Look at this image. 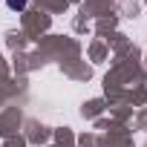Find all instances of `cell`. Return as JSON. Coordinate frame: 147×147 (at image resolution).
Segmentation results:
<instances>
[{
  "label": "cell",
  "mask_w": 147,
  "mask_h": 147,
  "mask_svg": "<svg viewBox=\"0 0 147 147\" xmlns=\"http://www.w3.org/2000/svg\"><path fill=\"white\" fill-rule=\"evenodd\" d=\"M6 6H9V9H23L26 0H6Z\"/></svg>",
  "instance_id": "cell-1"
}]
</instances>
